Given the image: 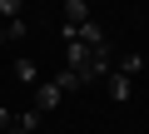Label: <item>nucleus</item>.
Wrapping results in <instances>:
<instances>
[{
    "mask_svg": "<svg viewBox=\"0 0 149 134\" xmlns=\"http://www.w3.org/2000/svg\"><path fill=\"white\" fill-rule=\"evenodd\" d=\"M139 70H144V55H119V75L124 80H134Z\"/></svg>",
    "mask_w": 149,
    "mask_h": 134,
    "instance_id": "obj_8",
    "label": "nucleus"
},
{
    "mask_svg": "<svg viewBox=\"0 0 149 134\" xmlns=\"http://www.w3.org/2000/svg\"><path fill=\"white\" fill-rule=\"evenodd\" d=\"M30 99H35V114H50V109H55V104H60L65 94H60V85H55V80H40Z\"/></svg>",
    "mask_w": 149,
    "mask_h": 134,
    "instance_id": "obj_3",
    "label": "nucleus"
},
{
    "mask_svg": "<svg viewBox=\"0 0 149 134\" xmlns=\"http://www.w3.org/2000/svg\"><path fill=\"white\" fill-rule=\"evenodd\" d=\"M10 124H15V114H10L5 104H0V129H10Z\"/></svg>",
    "mask_w": 149,
    "mask_h": 134,
    "instance_id": "obj_12",
    "label": "nucleus"
},
{
    "mask_svg": "<svg viewBox=\"0 0 149 134\" xmlns=\"http://www.w3.org/2000/svg\"><path fill=\"white\" fill-rule=\"evenodd\" d=\"M55 85H60V94H74V90H80V80H74L70 70H60V75H55Z\"/></svg>",
    "mask_w": 149,
    "mask_h": 134,
    "instance_id": "obj_9",
    "label": "nucleus"
},
{
    "mask_svg": "<svg viewBox=\"0 0 149 134\" xmlns=\"http://www.w3.org/2000/svg\"><path fill=\"white\" fill-rule=\"evenodd\" d=\"M90 20V5L85 0H65V25H85Z\"/></svg>",
    "mask_w": 149,
    "mask_h": 134,
    "instance_id": "obj_6",
    "label": "nucleus"
},
{
    "mask_svg": "<svg viewBox=\"0 0 149 134\" xmlns=\"http://www.w3.org/2000/svg\"><path fill=\"white\" fill-rule=\"evenodd\" d=\"M5 40H25V20H10L5 25Z\"/></svg>",
    "mask_w": 149,
    "mask_h": 134,
    "instance_id": "obj_11",
    "label": "nucleus"
},
{
    "mask_svg": "<svg viewBox=\"0 0 149 134\" xmlns=\"http://www.w3.org/2000/svg\"><path fill=\"white\" fill-rule=\"evenodd\" d=\"M65 70L80 80V85L109 80V55H95V50H85V45H65Z\"/></svg>",
    "mask_w": 149,
    "mask_h": 134,
    "instance_id": "obj_1",
    "label": "nucleus"
},
{
    "mask_svg": "<svg viewBox=\"0 0 149 134\" xmlns=\"http://www.w3.org/2000/svg\"><path fill=\"white\" fill-rule=\"evenodd\" d=\"M109 99H114V104H129V99H134V80H124L119 70H109Z\"/></svg>",
    "mask_w": 149,
    "mask_h": 134,
    "instance_id": "obj_4",
    "label": "nucleus"
},
{
    "mask_svg": "<svg viewBox=\"0 0 149 134\" xmlns=\"http://www.w3.org/2000/svg\"><path fill=\"white\" fill-rule=\"evenodd\" d=\"M0 45H5V25H0Z\"/></svg>",
    "mask_w": 149,
    "mask_h": 134,
    "instance_id": "obj_13",
    "label": "nucleus"
},
{
    "mask_svg": "<svg viewBox=\"0 0 149 134\" xmlns=\"http://www.w3.org/2000/svg\"><path fill=\"white\" fill-rule=\"evenodd\" d=\"M15 80H20V85H30V90L40 85V65H35L30 55H20V60H15Z\"/></svg>",
    "mask_w": 149,
    "mask_h": 134,
    "instance_id": "obj_5",
    "label": "nucleus"
},
{
    "mask_svg": "<svg viewBox=\"0 0 149 134\" xmlns=\"http://www.w3.org/2000/svg\"><path fill=\"white\" fill-rule=\"evenodd\" d=\"M35 129H40V114H35V109L15 114V124H10V134H35Z\"/></svg>",
    "mask_w": 149,
    "mask_h": 134,
    "instance_id": "obj_7",
    "label": "nucleus"
},
{
    "mask_svg": "<svg viewBox=\"0 0 149 134\" xmlns=\"http://www.w3.org/2000/svg\"><path fill=\"white\" fill-rule=\"evenodd\" d=\"M70 45H85V50H95V55H114V50H109V35H104L95 20H85V25H80V35H74Z\"/></svg>",
    "mask_w": 149,
    "mask_h": 134,
    "instance_id": "obj_2",
    "label": "nucleus"
},
{
    "mask_svg": "<svg viewBox=\"0 0 149 134\" xmlns=\"http://www.w3.org/2000/svg\"><path fill=\"white\" fill-rule=\"evenodd\" d=\"M20 10H25V0H0V15H10V20H20Z\"/></svg>",
    "mask_w": 149,
    "mask_h": 134,
    "instance_id": "obj_10",
    "label": "nucleus"
}]
</instances>
